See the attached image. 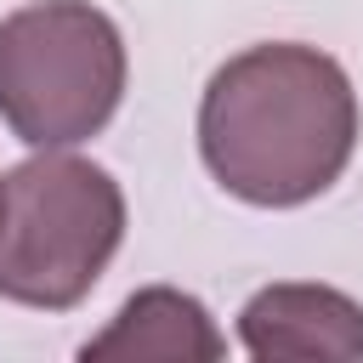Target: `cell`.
Returning a JSON list of instances; mask_svg holds the SVG:
<instances>
[{"label":"cell","mask_w":363,"mask_h":363,"mask_svg":"<svg viewBox=\"0 0 363 363\" xmlns=\"http://www.w3.org/2000/svg\"><path fill=\"white\" fill-rule=\"evenodd\" d=\"M125 34L91 0H28L0 17V125L28 147H79L125 102Z\"/></svg>","instance_id":"cell-3"},{"label":"cell","mask_w":363,"mask_h":363,"mask_svg":"<svg viewBox=\"0 0 363 363\" xmlns=\"http://www.w3.org/2000/svg\"><path fill=\"white\" fill-rule=\"evenodd\" d=\"M227 352L210 306L187 289H170V284H147L136 289L113 323L102 335H91L79 346V357H199V363H216Z\"/></svg>","instance_id":"cell-5"},{"label":"cell","mask_w":363,"mask_h":363,"mask_svg":"<svg viewBox=\"0 0 363 363\" xmlns=\"http://www.w3.org/2000/svg\"><path fill=\"white\" fill-rule=\"evenodd\" d=\"M125 244L119 182L68 153L40 147L0 176V301L68 312Z\"/></svg>","instance_id":"cell-2"},{"label":"cell","mask_w":363,"mask_h":363,"mask_svg":"<svg viewBox=\"0 0 363 363\" xmlns=\"http://www.w3.org/2000/svg\"><path fill=\"white\" fill-rule=\"evenodd\" d=\"M357 153V91L346 68L301 40L227 57L199 96L204 170L255 210L329 193Z\"/></svg>","instance_id":"cell-1"},{"label":"cell","mask_w":363,"mask_h":363,"mask_svg":"<svg viewBox=\"0 0 363 363\" xmlns=\"http://www.w3.org/2000/svg\"><path fill=\"white\" fill-rule=\"evenodd\" d=\"M250 357H363V301L335 284H267L238 312Z\"/></svg>","instance_id":"cell-4"}]
</instances>
